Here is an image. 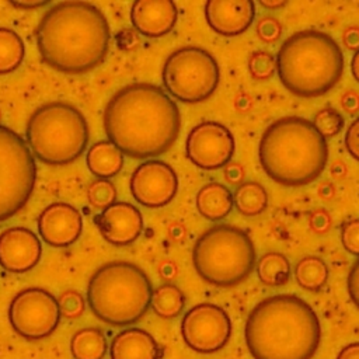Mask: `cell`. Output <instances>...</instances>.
Instances as JSON below:
<instances>
[{
  "mask_svg": "<svg viewBox=\"0 0 359 359\" xmlns=\"http://www.w3.org/2000/svg\"><path fill=\"white\" fill-rule=\"evenodd\" d=\"M104 130L112 144L133 158L157 157L177 140L181 115L174 100L158 86L133 83L108 101Z\"/></svg>",
  "mask_w": 359,
  "mask_h": 359,
  "instance_id": "1",
  "label": "cell"
},
{
  "mask_svg": "<svg viewBox=\"0 0 359 359\" xmlns=\"http://www.w3.org/2000/svg\"><path fill=\"white\" fill-rule=\"evenodd\" d=\"M109 25L102 11L87 1H60L41 18L36 46L42 60L63 73H84L107 56Z\"/></svg>",
  "mask_w": 359,
  "mask_h": 359,
  "instance_id": "2",
  "label": "cell"
},
{
  "mask_svg": "<svg viewBox=\"0 0 359 359\" xmlns=\"http://www.w3.org/2000/svg\"><path fill=\"white\" fill-rule=\"evenodd\" d=\"M244 338L254 359H311L320 345L321 325L303 299L275 294L251 310Z\"/></svg>",
  "mask_w": 359,
  "mask_h": 359,
  "instance_id": "3",
  "label": "cell"
},
{
  "mask_svg": "<svg viewBox=\"0 0 359 359\" xmlns=\"http://www.w3.org/2000/svg\"><path fill=\"white\" fill-rule=\"evenodd\" d=\"M258 157L271 180L299 187L321 175L328 160V146L313 122L302 116H285L265 129Z\"/></svg>",
  "mask_w": 359,
  "mask_h": 359,
  "instance_id": "4",
  "label": "cell"
},
{
  "mask_svg": "<svg viewBox=\"0 0 359 359\" xmlns=\"http://www.w3.org/2000/svg\"><path fill=\"white\" fill-rule=\"evenodd\" d=\"M276 73L297 97H318L331 90L344 73V55L328 34L304 29L290 35L276 55Z\"/></svg>",
  "mask_w": 359,
  "mask_h": 359,
  "instance_id": "5",
  "label": "cell"
},
{
  "mask_svg": "<svg viewBox=\"0 0 359 359\" xmlns=\"http://www.w3.org/2000/svg\"><path fill=\"white\" fill-rule=\"evenodd\" d=\"M153 287L146 272L128 261L101 265L90 278L87 302L101 321L111 325H130L150 307Z\"/></svg>",
  "mask_w": 359,
  "mask_h": 359,
  "instance_id": "6",
  "label": "cell"
},
{
  "mask_svg": "<svg viewBox=\"0 0 359 359\" xmlns=\"http://www.w3.org/2000/svg\"><path fill=\"white\" fill-rule=\"evenodd\" d=\"M84 115L67 102H49L32 112L25 136L31 153L45 164L63 165L83 154L88 143Z\"/></svg>",
  "mask_w": 359,
  "mask_h": 359,
  "instance_id": "7",
  "label": "cell"
},
{
  "mask_svg": "<svg viewBox=\"0 0 359 359\" xmlns=\"http://www.w3.org/2000/svg\"><path fill=\"white\" fill-rule=\"evenodd\" d=\"M196 273L222 287L243 282L255 266V248L250 236L230 224H219L199 236L192 250Z\"/></svg>",
  "mask_w": 359,
  "mask_h": 359,
  "instance_id": "8",
  "label": "cell"
},
{
  "mask_svg": "<svg viewBox=\"0 0 359 359\" xmlns=\"http://www.w3.org/2000/svg\"><path fill=\"white\" fill-rule=\"evenodd\" d=\"M164 88L175 100L195 104L209 98L220 80L216 59L205 49L185 46L174 50L163 66Z\"/></svg>",
  "mask_w": 359,
  "mask_h": 359,
  "instance_id": "9",
  "label": "cell"
},
{
  "mask_svg": "<svg viewBox=\"0 0 359 359\" xmlns=\"http://www.w3.org/2000/svg\"><path fill=\"white\" fill-rule=\"evenodd\" d=\"M36 164L27 142L0 125V222L20 212L31 198Z\"/></svg>",
  "mask_w": 359,
  "mask_h": 359,
  "instance_id": "10",
  "label": "cell"
},
{
  "mask_svg": "<svg viewBox=\"0 0 359 359\" xmlns=\"http://www.w3.org/2000/svg\"><path fill=\"white\" fill-rule=\"evenodd\" d=\"M8 320L13 330L25 339L46 338L60 320L57 299L42 287L22 289L10 303Z\"/></svg>",
  "mask_w": 359,
  "mask_h": 359,
  "instance_id": "11",
  "label": "cell"
},
{
  "mask_svg": "<svg viewBox=\"0 0 359 359\" xmlns=\"http://www.w3.org/2000/svg\"><path fill=\"white\" fill-rule=\"evenodd\" d=\"M181 334L192 351L212 353L227 345L231 337V321L222 307L199 303L184 314Z\"/></svg>",
  "mask_w": 359,
  "mask_h": 359,
  "instance_id": "12",
  "label": "cell"
},
{
  "mask_svg": "<svg viewBox=\"0 0 359 359\" xmlns=\"http://www.w3.org/2000/svg\"><path fill=\"white\" fill-rule=\"evenodd\" d=\"M187 157L202 170H217L230 163L234 153V137L227 126L205 121L191 129L185 142Z\"/></svg>",
  "mask_w": 359,
  "mask_h": 359,
  "instance_id": "13",
  "label": "cell"
},
{
  "mask_svg": "<svg viewBox=\"0 0 359 359\" xmlns=\"http://www.w3.org/2000/svg\"><path fill=\"white\" fill-rule=\"evenodd\" d=\"M130 194L143 206L161 208L177 195L178 178L174 168L161 160L139 164L130 175Z\"/></svg>",
  "mask_w": 359,
  "mask_h": 359,
  "instance_id": "14",
  "label": "cell"
},
{
  "mask_svg": "<svg viewBox=\"0 0 359 359\" xmlns=\"http://www.w3.org/2000/svg\"><path fill=\"white\" fill-rule=\"evenodd\" d=\"M83 229V217L79 209L65 202L46 206L38 217V231L42 240L56 248L74 244Z\"/></svg>",
  "mask_w": 359,
  "mask_h": 359,
  "instance_id": "15",
  "label": "cell"
},
{
  "mask_svg": "<svg viewBox=\"0 0 359 359\" xmlns=\"http://www.w3.org/2000/svg\"><path fill=\"white\" fill-rule=\"evenodd\" d=\"M42 254L38 236L27 227H10L0 233V266L22 273L32 269Z\"/></svg>",
  "mask_w": 359,
  "mask_h": 359,
  "instance_id": "16",
  "label": "cell"
},
{
  "mask_svg": "<svg viewBox=\"0 0 359 359\" xmlns=\"http://www.w3.org/2000/svg\"><path fill=\"white\" fill-rule=\"evenodd\" d=\"M101 236L114 245L132 244L143 230L140 210L128 202H114L95 217Z\"/></svg>",
  "mask_w": 359,
  "mask_h": 359,
  "instance_id": "17",
  "label": "cell"
},
{
  "mask_svg": "<svg viewBox=\"0 0 359 359\" xmlns=\"http://www.w3.org/2000/svg\"><path fill=\"white\" fill-rule=\"evenodd\" d=\"M208 25L224 36L245 32L255 18V4L251 0H210L205 4Z\"/></svg>",
  "mask_w": 359,
  "mask_h": 359,
  "instance_id": "18",
  "label": "cell"
},
{
  "mask_svg": "<svg viewBox=\"0 0 359 359\" xmlns=\"http://www.w3.org/2000/svg\"><path fill=\"white\" fill-rule=\"evenodd\" d=\"M177 17V6L170 0H137L130 7L132 25L149 38L168 34L175 27Z\"/></svg>",
  "mask_w": 359,
  "mask_h": 359,
  "instance_id": "19",
  "label": "cell"
},
{
  "mask_svg": "<svg viewBox=\"0 0 359 359\" xmlns=\"http://www.w3.org/2000/svg\"><path fill=\"white\" fill-rule=\"evenodd\" d=\"M109 355L111 359H157L158 345L146 330L130 327L112 338Z\"/></svg>",
  "mask_w": 359,
  "mask_h": 359,
  "instance_id": "20",
  "label": "cell"
},
{
  "mask_svg": "<svg viewBox=\"0 0 359 359\" xmlns=\"http://www.w3.org/2000/svg\"><path fill=\"white\" fill-rule=\"evenodd\" d=\"M195 205L201 216L210 222H217L231 212L234 205L233 194L220 182H209L198 191Z\"/></svg>",
  "mask_w": 359,
  "mask_h": 359,
  "instance_id": "21",
  "label": "cell"
},
{
  "mask_svg": "<svg viewBox=\"0 0 359 359\" xmlns=\"http://www.w3.org/2000/svg\"><path fill=\"white\" fill-rule=\"evenodd\" d=\"M86 163L91 174L100 180H107L122 170L123 153L109 140H101L88 149Z\"/></svg>",
  "mask_w": 359,
  "mask_h": 359,
  "instance_id": "22",
  "label": "cell"
},
{
  "mask_svg": "<svg viewBox=\"0 0 359 359\" xmlns=\"http://www.w3.org/2000/svg\"><path fill=\"white\" fill-rule=\"evenodd\" d=\"M107 349V338L98 328H81L70 339V352L74 359H102Z\"/></svg>",
  "mask_w": 359,
  "mask_h": 359,
  "instance_id": "23",
  "label": "cell"
},
{
  "mask_svg": "<svg viewBox=\"0 0 359 359\" xmlns=\"http://www.w3.org/2000/svg\"><path fill=\"white\" fill-rule=\"evenodd\" d=\"M233 203L241 215L257 216L265 210L268 205V195L261 184L247 181L238 185L234 191Z\"/></svg>",
  "mask_w": 359,
  "mask_h": 359,
  "instance_id": "24",
  "label": "cell"
},
{
  "mask_svg": "<svg viewBox=\"0 0 359 359\" xmlns=\"http://www.w3.org/2000/svg\"><path fill=\"white\" fill-rule=\"evenodd\" d=\"M257 275L264 285H283L290 276V262L282 252H266L258 259Z\"/></svg>",
  "mask_w": 359,
  "mask_h": 359,
  "instance_id": "25",
  "label": "cell"
},
{
  "mask_svg": "<svg viewBox=\"0 0 359 359\" xmlns=\"http://www.w3.org/2000/svg\"><path fill=\"white\" fill-rule=\"evenodd\" d=\"M296 282L306 290H320L328 279L327 264L314 255L302 258L294 268Z\"/></svg>",
  "mask_w": 359,
  "mask_h": 359,
  "instance_id": "26",
  "label": "cell"
},
{
  "mask_svg": "<svg viewBox=\"0 0 359 359\" xmlns=\"http://www.w3.org/2000/svg\"><path fill=\"white\" fill-rule=\"evenodd\" d=\"M25 45L21 36L10 29L0 28V74H8L24 60Z\"/></svg>",
  "mask_w": 359,
  "mask_h": 359,
  "instance_id": "27",
  "label": "cell"
},
{
  "mask_svg": "<svg viewBox=\"0 0 359 359\" xmlns=\"http://www.w3.org/2000/svg\"><path fill=\"white\" fill-rule=\"evenodd\" d=\"M185 304L182 292L171 283L161 285L153 290L150 306L153 311L163 318H172L181 314Z\"/></svg>",
  "mask_w": 359,
  "mask_h": 359,
  "instance_id": "28",
  "label": "cell"
},
{
  "mask_svg": "<svg viewBox=\"0 0 359 359\" xmlns=\"http://www.w3.org/2000/svg\"><path fill=\"white\" fill-rule=\"evenodd\" d=\"M313 125L323 137H332L342 130L345 121L341 112H338L335 108L328 107L320 109L316 114Z\"/></svg>",
  "mask_w": 359,
  "mask_h": 359,
  "instance_id": "29",
  "label": "cell"
},
{
  "mask_svg": "<svg viewBox=\"0 0 359 359\" xmlns=\"http://www.w3.org/2000/svg\"><path fill=\"white\" fill-rule=\"evenodd\" d=\"M87 196L94 208L105 209L115 202L116 189L115 185L108 180H95L90 184Z\"/></svg>",
  "mask_w": 359,
  "mask_h": 359,
  "instance_id": "30",
  "label": "cell"
},
{
  "mask_svg": "<svg viewBox=\"0 0 359 359\" xmlns=\"http://www.w3.org/2000/svg\"><path fill=\"white\" fill-rule=\"evenodd\" d=\"M248 70L257 80H268L275 74L276 60L268 52H254L248 59Z\"/></svg>",
  "mask_w": 359,
  "mask_h": 359,
  "instance_id": "31",
  "label": "cell"
},
{
  "mask_svg": "<svg viewBox=\"0 0 359 359\" xmlns=\"http://www.w3.org/2000/svg\"><path fill=\"white\" fill-rule=\"evenodd\" d=\"M57 306L60 316L67 318H77L86 309L84 297L77 290H65L57 297Z\"/></svg>",
  "mask_w": 359,
  "mask_h": 359,
  "instance_id": "32",
  "label": "cell"
},
{
  "mask_svg": "<svg viewBox=\"0 0 359 359\" xmlns=\"http://www.w3.org/2000/svg\"><path fill=\"white\" fill-rule=\"evenodd\" d=\"M341 241L348 252L359 257V219H352L342 224Z\"/></svg>",
  "mask_w": 359,
  "mask_h": 359,
  "instance_id": "33",
  "label": "cell"
},
{
  "mask_svg": "<svg viewBox=\"0 0 359 359\" xmlns=\"http://www.w3.org/2000/svg\"><path fill=\"white\" fill-rule=\"evenodd\" d=\"M280 32H282L280 24L278 22V20L272 17L261 18L257 24V34L265 42L276 41L280 36Z\"/></svg>",
  "mask_w": 359,
  "mask_h": 359,
  "instance_id": "34",
  "label": "cell"
},
{
  "mask_svg": "<svg viewBox=\"0 0 359 359\" xmlns=\"http://www.w3.org/2000/svg\"><path fill=\"white\" fill-rule=\"evenodd\" d=\"M345 147L348 153L359 161V118H356L346 129Z\"/></svg>",
  "mask_w": 359,
  "mask_h": 359,
  "instance_id": "35",
  "label": "cell"
},
{
  "mask_svg": "<svg viewBox=\"0 0 359 359\" xmlns=\"http://www.w3.org/2000/svg\"><path fill=\"white\" fill-rule=\"evenodd\" d=\"M348 294L353 304L359 309V259L352 265L348 273Z\"/></svg>",
  "mask_w": 359,
  "mask_h": 359,
  "instance_id": "36",
  "label": "cell"
},
{
  "mask_svg": "<svg viewBox=\"0 0 359 359\" xmlns=\"http://www.w3.org/2000/svg\"><path fill=\"white\" fill-rule=\"evenodd\" d=\"M341 105H342V108H344L346 112H349V114L356 112V111L359 109V95L355 94V93H352V91L345 93V94L342 95V98H341Z\"/></svg>",
  "mask_w": 359,
  "mask_h": 359,
  "instance_id": "37",
  "label": "cell"
},
{
  "mask_svg": "<svg viewBox=\"0 0 359 359\" xmlns=\"http://www.w3.org/2000/svg\"><path fill=\"white\" fill-rule=\"evenodd\" d=\"M342 41L348 49H359V28L351 27L344 32Z\"/></svg>",
  "mask_w": 359,
  "mask_h": 359,
  "instance_id": "38",
  "label": "cell"
},
{
  "mask_svg": "<svg viewBox=\"0 0 359 359\" xmlns=\"http://www.w3.org/2000/svg\"><path fill=\"white\" fill-rule=\"evenodd\" d=\"M337 359H359V342H352L346 346H344Z\"/></svg>",
  "mask_w": 359,
  "mask_h": 359,
  "instance_id": "39",
  "label": "cell"
},
{
  "mask_svg": "<svg viewBox=\"0 0 359 359\" xmlns=\"http://www.w3.org/2000/svg\"><path fill=\"white\" fill-rule=\"evenodd\" d=\"M328 216L324 212H317L313 217H311V227L316 231H324L328 229Z\"/></svg>",
  "mask_w": 359,
  "mask_h": 359,
  "instance_id": "40",
  "label": "cell"
},
{
  "mask_svg": "<svg viewBox=\"0 0 359 359\" xmlns=\"http://www.w3.org/2000/svg\"><path fill=\"white\" fill-rule=\"evenodd\" d=\"M224 177H226V180H227L229 182H237V181H240L241 177H243V170H241L240 165L231 164V165H229V167L226 168Z\"/></svg>",
  "mask_w": 359,
  "mask_h": 359,
  "instance_id": "41",
  "label": "cell"
},
{
  "mask_svg": "<svg viewBox=\"0 0 359 359\" xmlns=\"http://www.w3.org/2000/svg\"><path fill=\"white\" fill-rule=\"evenodd\" d=\"M11 6L22 8V10H31V8H38L42 7L45 4H48L46 0H41V1H35V0H29V1H10Z\"/></svg>",
  "mask_w": 359,
  "mask_h": 359,
  "instance_id": "42",
  "label": "cell"
},
{
  "mask_svg": "<svg viewBox=\"0 0 359 359\" xmlns=\"http://www.w3.org/2000/svg\"><path fill=\"white\" fill-rule=\"evenodd\" d=\"M351 72L353 79L359 83V49L353 53L352 60H351Z\"/></svg>",
  "mask_w": 359,
  "mask_h": 359,
  "instance_id": "43",
  "label": "cell"
},
{
  "mask_svg": "<svg viewBox=\"0 0 359 359\" xmlns=\"http://www.w3.org/2000/svg\"><path fill=\"white\" fill-rule=\"evenodd\" d=\"M259 4H261L262 7H265V8L273 10V8H280V7H283V6L286 4V1H285V0H259Z\"/></svg>",
  "mask_w": 359,
  "mask_h": 359,
  "instance_id": "44",
  "label": "cell"
}]
</instances>
